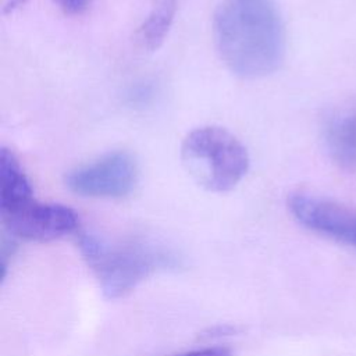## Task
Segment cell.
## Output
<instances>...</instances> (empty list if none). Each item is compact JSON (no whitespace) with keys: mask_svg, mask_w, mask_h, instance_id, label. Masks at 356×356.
I'll return each mask as SVG.
<instances>
[{"mask_svg":"<svg viewBox=\"0 0 356 356\" xmlns=\"http://www.w3.org/2000/svg\"><path fill=\"white\" fill-rule=\"evenodd\" d=\"M181 160L188 174L211 192L234 189L249 168V154L242 142L214 125L195 128L184 138Z\"/></svg>","mask_w":356,"mask_h":356,"instance_id":"2","label":"cell"},{"mask_svg":"<svg viewBox=\"0 0 356 356\" xmlns=\"http://www.w3.org/2000/svg\"><path fill=\"white\" fill-rule=\"evenodd\" d=\"M177 13V0H149V13L138 29L140 44L157 50L165 40Z\"/></svg>","mask_w":356,"mask_h":356,"instance_id":"9","label":"cell"},{"mask_svg":"<svg viewBox=\"0 0 356 356\" xmlns=\"http://www.w3.org/2000/svg\"><path fill=\"white\" fill-rule=\"evenodd\" d=\"M79 249L97 275L107 298H120L134 289L168 256L143 245H110L93 234L79 236Z\"/></svg>","mask_w":356,"mask_h":356,"instance_id":"3","label":"cell"},{"mask_svg":"<svg viewBox=\"0 0 356 356\" xmlns=\"http://www.w3.org/2000/svg\"><path fill=\"white\" fill-rule=\"evenodd\" d=\"M325 143L338 165L356 170V114L332 117L325 127Z\"/></svg>","mask_w":356,"mask_h":356,"instance_id":"8","label":"cell"},{"mask_svg":"<svg viewBox=\"0 0 356 356\" xmlns=\"http://www.w3.org/2000/svg\"><path fill=\"white\" fill-rule=\"evenodd\" d=\"M33 199V189L21 164L8 149L0 152V210L8 211Z\"/></svg>","mask_w":356,"mask_h":356,"instance_id":"7","label":"cell"},{"mask_svg":"<svg viewBox=\"0 0 356 356\" xmlns=\"http://www.w3.org/2000/svg\"><path fill=\"white\" fill-rule=\"evenodd\" d=\"M60 7L68 14H79L82 13L90 0H57Z\"/></svg>","mask_w":356,"mask_h":356,"instance_id":"11","label":"cell"},{"mask_svg":"<svg viewBox=\"0 0 356 356\" xmlns=\"http://www.w3.org/2000/svg\"><path fill=\"white\" fill-rule=\"evenodd\" d=\"M138 177L139 170L134 156L125 150H117L68 171L64 182L79 196L115 199L129 195Z\"/></svg>","mask_w":356,"mask_h":356,"instance_id":"4","label":"cell"},{"mask_svg":"<svg viewBox=\"0 0 356 356\" xmlns=\"http://www.w3.org/2000/svg\"><path fill=\"white\" fill-rule=\"evenodd\" d=\"M28 0H6L4 3V13L10 14L14 10H17L18 7H21L22 4H25Z\"/></svg>","mask_w":356,"mask_h":356,"instance_id":"12","label":"cell"},{"mask_svg":"<svg viewBox=\"0 0 356 356\" xmlns=\"http://www.w3.org/2000/svg\"><path fill=\"white\" fill-rule=\"evenodd\" d=\"M1 218L13 236L36 242L68 235L79 224V218L71 207L58 203H40L35 199L3 211Z\"/></svg>","mask_w":356,"mask_h":356,"instance_id":"5","label":"cell"},{"mask_svg":"<svg viewBox=\"0 0 356 356\" xmlns=\"http://www.w3.org/2000/svg\"><path fill=\"white\" fill-rule=\"evenodd\" d=\"M288 209L307 229L356 248V210L303 192L288 197Z\"/></svg>","mask_w":356,"mask_h":356,"instance_id":"6","label":"cell"},{"mask_svg":"<svg viewBox=\"0 0 356 356\" xmlns=\"http://www.w3.org/2000/svg\"><path fill=\"white\" fill-rule=\"evenodd\" d=\"M218 54L231 72L261 78L285 53L284 21L274 0H224L214 15Z\"/></svg>","mask_w":356,"mask_h":356,"instance_id":"1","label":"cell"},{"mask_svg":"<svg viewBox=\"0 0 356 356\" xmlns=\"http://www.w3.org/2000/svg\"><path fill=\"white\" fill-rule=\"evenodd\" d=\"M175 356H231V353L225 348H203V349H195L185 353H179Z\"/></svg>","mask_w":356,"mask_h":356,"instance_id":"10","label":"cell"}]
</instances>
